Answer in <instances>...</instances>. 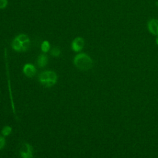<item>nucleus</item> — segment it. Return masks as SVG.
Here are the masks:
<instances>
[{"label":"nucleus","instance_id":"f8f14e48","mask_svg":"<svg viewBox=\"0 0 158 158\" xmlns=\"http://www.w3.org/2000/svg\"><path fill=\"white\" fill-rule=\"evenodd\" d=\"M60 54V50L57 47H54L51 50V54L53 56H55V57L59 56Z\"/></svg>","mask_w":158,"mask_h":158},{"label":"nucleus","instance_id":"39448f33","mask_svg":"<svg viewBox=\"0 0 158 158\" xmlns=\"http://www.w3.org/2000/svg\"><path fill=\"white\" fill-rule=\"evenodd\" d=\"M148 28L151 33L158 36V19H152L148 22Z\"/></svg>","mask_w":158,"mask_h":158},{"label":"nucleus","instance_id":"1a4fd4ad","mask_svg":"<svg viewBox=\"0 0 158 158\" xmlns=\"http://www.w3.org/2000/svg\"><path fill=\"white\" fill-rule=\"evenodd\" d=\"M12 47L15 51H17V52L23 51V44L16 37L14 39L12 43Z\"/></svg>","mask_w":158,"mask_h":158},{"label":"nucleus","instance_id":"ddd939ff","mask_svg":"<svg viewBox=\"0 0 158 158\" xmlns=\"http://www.w3.org/2000/svg\"><path fill=\"white\" fill-rule=\"evenodd\" d=\"M8 4L7 0H0V9H5Z\"/></svg>","mask_w":158,"mask_h":158},{"label":"nucleus","instance_id":"9d476101","mask_svg":"<svg viewBox=\"0 0 158 158\" xmlns=\"http://www.w3.org/2000/svg\"><path fill=\"white\" fill-rule=\"evenodd\" d=\"M50 44L48 41H44L41 46V51L43 52H47L50 49Z\"/></svg>","mask_w":158,"mask_h":158},{"label":"nucleus","instance_id":"6e6552de","mask_svg":"<svg viewBox=\"0 0 158 158\" xmlns=\"http://www.w3.org/2000/svg\"><path fill=\"white\" fill-rule=\"evenodd\" d=\"M48 62V56L45 54H41L39 56L38 60H37V64L38 66L40 68L44 67Z\"/></svg>","mask_w":158,"mask_h":158},{"label":"nucleus","instance_id":"f03ea898","mask_svg":"<svg viewBox=\"0 0 158 158\" xmlns=\"http://www.w3.org/2000/svg\"><path fill=\"white\" fill-rule=\"evenodd\" d=\"M40 82L46 87H51L56 82L57 76L56 72L51 70H46L42 72L39 75Z\"/></svg>","mask_w":158,"mask_h":158},{"label":"nucleus","instance_id":"20e7f679","mask_svg":"<svg viewBox=\"0 0 158 158\" xmlns=\"http://www.w3.org/2000/svg\"><path fill=\"white\" fill-rule=\"evenodd\" d=\"M84 44H85V41L83 38L77 37L73 40L71 47L73 51L75 52H78L83 49L84 46Z\"/></svg>","mask_w":158,"mask_h":158},{"label":"nucleus","instance_id":"423d86ee","mask_svg":"<svg viewBox=\"0 0 158 158\" xmlns=\"http://www.w3.org/2000/svg\"><path fill=\"white\" fill-rule=\"evenodd\" d=\"M23 72L24 74L28 77H33L36 73L35 67L31 64H26L23 67Z\"/></svg>","mask_w":158,"mask_h":158},{"label":"nucleus","instance_id":"2eb2a0df","mask_svg":"<svg viewBox=\"0 0 158 158\" xmlns=\"http://www.w3.org/2000/svg\"><path fill=\"white\" fill-rule=\"evenodd\" d=\"M156 44L158 45V36H157V37H156Z\"/></svg>","mask_w":158,"mask_h":158},{"label":"nucleus","instance_id":"f257e3e1","mask_svg":"<svg viewBox=\"0 0 158 158\" xmlns=\"http://www.w3.org/2000/svg\"><path fill=\"white\" fill-rule=\"evenodd\" d=\"M73 62L76 67L82 71L88 70L93 66L91 58L85 53H80L75 56Z\"/></svg>","mask_w":158,"mask_h":158},{"label":"nucleus","instance_id":"9b49d317","mask_svg":"<svg viewBox=\"0 0 158 158\" xmlns=\"http://www.w3.org/2000/svg\"><path fill=\"white\" fill-rule=\"evenodd\" d=\"M11 132H12V128L9 126L4 127L1 131V133L4 136H8L11 133Z\"/></svg>","mask_w":158,"mask_h":158},{"label":"nucleus","instance_id":"7ed1b4c3","mask_svg":"<svg viewBox=\"0 0 158 158\" xmlns=\"http://www.w3.org/2000/svg\"><path fill=\"white\" fill-rule=\"evenodd\" d=\"M20 154L23 158H30L33 157V148L28 143H25L20 150Z\"/></svg>","mask_w":158,"mask_h":158},{"label":"nucleus","instance_id":"4468645a","mask_svg":"<svg viewBox=\"0 0 158 158\" xmlns=\"http://www.w3.org/2000/svg\"><path fill=\"white\" fill-rule=\"evenodd\" d=\"M5 143H6V140H5L4 138L0 136V150L2 149L4 147Z\"/></svg>","mask_w":158,"mask_h":158},{"label":"nucleus","instance_id":"0eeeda50","mask_svg":"<svg viewBox=\"0 0 158 158\" xmlns=\"http://www.w3.org/2000/svg\"><path fill=\"white\" fill-rule=\"evenodd\" d=\"M16 38L23 44V51L28 50L30 45V41L28 36L25 34H20Z\"/></svg>","mask_w":158,"mask_h":158}]
</instances>
